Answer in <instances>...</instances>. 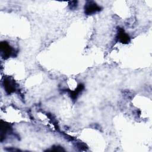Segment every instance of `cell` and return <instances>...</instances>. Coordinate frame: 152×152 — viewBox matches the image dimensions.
<instances>
[{
	"mask_svg": "<svg viewBox=\"0 0 152 152\" xmlns=\"http://www.w3.org/2000/svg\"><path fill=\"white\" fill-rule=\"evenodd\" d=\"M101 7L93 1H88L84 6V12L87 15H91L101 10Z\"/></svg>",
	"mask_w": 152,
	"mask_h": 152,
	"instance_id": "obj_1",
	"label": "cell"
},
{
	"mask_svg": "<svg viewBox=\"0 0 152 152\" xmlns=\"http://www.w3.org/2000/svg\"><path fill=\"white\" fill-rule=\"evenodd\" d=\"M1 52L5 58H8L13 54V49L9 43L5 41L2 42L0 45Z\"/></svg>",
	"mask_w": 152,
	"mask_h": 152,
	"instance_id": "obj_2",
	"label": "cell"
},
{
	"mask_svg": "<svg viewBox=\"0 0 152 152\" xmlns=\"http://www.w3.org/2000/svg\"><path fill=\"white\" fill-rule=\"evenodd\" d=\"M4 88L8 94H11L15 91V86L14 82L10 79H5L4 81Z\"/></svg>",
	"mask_w": 152,
	"mask_h": 152,
	"instance_id": "obj_3",
	"label": "cell"
},
{
	"mask_svg": "<svg viewBox=\"0 0 152 152\" xmlns=\"http://www.w3.org/2000/svg\"><path fill=\"white\" fill-rule=\"evenodd\" d=\"M117 38L118 41L122 43H128L130 40L129 36L126 33H125L124 30L122 28H120L119 30Z\"/></svg>",
	"mask_w": 152,
	"mask_h": 152,
	"instance_id": "obj_4",
	"label": "cell"
},
{
	"mask_svg": "<svg viewBox=\"0 0 152 152\" xmlns=\"http://www.w3.org/2000/svg\"><path fill=\"white\" fill-rule=\"evenodd\" d=\"M84 89V86L81 84H80V85H78V86L77 87V89H75L74 91H71V97H72V99H76L78 96V94L83 91V90Z\"/></svg>",
	"mask_w": 152,
	"mask_h": 152,
	"instance_id": "obj_5",
	"label": "cell"
}]
</instances>
